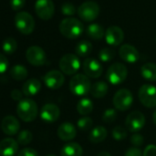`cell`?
<instances>
[{
  "label": "cell",
  "mask_w": 156,
  "mask_h": 156,
  "mask_svg": "<svg viewBox=\"0 0 156 156\" xmlns=\"http://www.w3.org/2000/svg\"><path fill=\"white\" fill-rule=\"evenodd\" d=\"M62 12L65 16H73V15L75 14L76 9L73 6V4L67 2V3L62 4Z\"/></svg>",
  "instance_id": "obj_36"
},
{
  "label": "cell",
  "mask_w": 156,
  "mask_h": 156,
  "mask_svg": "<svg viewBox=\"0 0 156 156\" xmlns=\"http://www.w3.org/2000/svg\"><path fill=\"white\" fill-rule=\"evenodd\" d=\"M87 34L92 40L99 41V40L104 38V36L106 34V31L104 30V28L101 25L94 23V24H91V25H89L87 27Z\"/></svg>",
  "instance_id": "obj_26"
},
{
  "label": "cell",
  "mask_w": 156,
  "mask_h": 156,
  "mask_svg": "<svg viewBox=\"0 0 156 156\" xmlns=\"http://www.w3.org/2000/svg\"><path fill=\"white\" fill-rule=\"evenodd\" d=\"M140 103L149 108L156 107V87L152 85H143L138 92Z\"/></svg>",
  "instance_id": "obj_8"
},
{
  "label": "cell",
  "mask_w": 156,
  "mask_h": 156,
  "mask_svg": "<svg viewBox=\"0 0 156 156\" xmlns=\"http://www.w3.org/2000/svg\"><path fill=\"white\" fill-rule=\"evenodd\" d=\"M93 108H94L93 102L88 98H82L77 103V106H76V109L78 113L83 116H87L90 114L93 111Z\"/></svg>",
  "instance_id": "obj_29"
},
{
  "label": "cell",
  "mask_w": 156,
  "mask_h": 156,
  "mask_svg": "<svg viewBox=\"0 0 156 156\" xmlns=\"http://www.w3.org/2000/svg\"><path fill=\"white\" fill-rule=\"evenodd\" d=\"M133 103V96L131 92L126 88L119 89L113 97V105L117 110H128Z\"/></svg>",
  "instance_id": "obj_7"
},
{
  "label": "cell",
  "mask_w": 156,
  "mask_h": 156,
  "mask_svg": "<svg viewBox=\"0 0 156 156\" xmlns=\"http://www.w3.org/2000/svg\"><path fill=\"white\" fill-rule=\"evenodd\" d=\"M42 80L48 88L51 90H56L62 87L64 83V75L60 71L51 70L42 77Z\"/></svg>",
  "instance_id": "obj_12"
},
{
  "label": "cell",
  "mask_w": 156,
  "mask_h": 156,
  "mask_svg": "<svg viewBox=\"0 0 156 156\" xmlns=\"http://www.w3.org/2000/svg\"><path fill=\"white\" fill-rule=\"evenodd\" d=\"M91 87L92 85L89 77L82 73L74 74L69 83L70 91L77 97H84L87 95L91 90Z\"/></svg>",
  "instance_id": "obj_2"
},
{
  "label": "cell",
  "mask_w": 156,
  "mask_h": 156,
  "mask_svg": "<svg viewBox=\"0 0 156 156\" xmlns=\"http://www.w3.org/2000/svg\"><path fill=\"white\" fill-rule=\"evenodd\" d=\"M11 98L15 100V101H21L23 98V92L20 91L19 89H14L11 91Z\"/></svg>",
  "instance_id": "obj_43"
},
{
  "label": "cell",
  "mask_w": 156,
  "mask_h": 156,
  "mask_svg": "<svg viewBox=\"0 0 156 156\" xmlns=\"http://www.w3.org/2000/svg\"><path fill=\"white\" fill-rule=\"evenodd\" d=\"M9 74L10 76L13 78L14 80L17 81H21V80H25L27 76H28V70L24 65L21 64H17L14 65L10 71H9Z\"/></svg>",
  "instance_id": "obj_27"
},
{
  "label": "cell",
  "mask_w": 156,
  "mask_h": 156,
  "mask_svg": "<svg viewBox=\"0 0 156 156\" xmlns=\"http://www.w3.org/2000/svg\"><path fill=\"white\" fill-rule=\"evenodd\" d=\"M127 75H128L127 67L121 62H115L111 64L108 69L106 77L110 84L117 86L122 84L126 80Z\"/></svg>",
  "instance_id": "obj_4"
},
{
  "label": "cell",
  "mask_w": 156,
  "mask_h": 156,
  "mask_svg": "<svg viewBox=\"0 0 156 156\" xmlns=\"http://www.w3.org/2000/svg\"><path fill=\"white\" fill-rule=\"evenodd\" d=\"M115 51L113 49H110V48H104L102 49L99 53H98V58L101 62H108L111 60L114 59L115 57Z\"/></svg>",
  "instance_id": "obj_32"
},
{
  "label": "cell",
  "mask_w": 156,
  "mask_h": 156,
  "mask_svg": "<svg viewBox=\"0 0 156 156\" xmlns=\"http://www.w3.org/2000/svg\"><path fill=\"white\" fill-rule=\"evenodd\" d=\"M38 106L36 102L30 98L22 99L17 106V114L25 122H31L38 116Z\"/></svg>",
  "instance_id": "obj_3"
},
{
  "label": "cell",
  "mask_w": 156,
  "mask_h": 156,
  "mask_svg": "<svg viewBox=\"0 0 156 156\" xmlns=\"http://www.w3.org/2000/svg\"><path fill=\"white\" fill-rule=\"evenodd\" d=\"M125 156H143V152L137 147H130L126 151Z\"/></svg>",
  "instance_id": "obj_40"
},
{
  "label": "cell",
  "mask_w": 156,
  "mask_h": 156,
  "mask_svg": "<svg viewBox=\"0 0 156 156\" xmlns=\"http://www.w3.org/2000/svg\"><path fill=\"white\" fill-rule=\"evenodd\" d=\"M130 142L135 146V147H139L141 146L144 142V138L141 134L140 133H133L130 137Z\"/></svg>",
  "instance_id": "obj_37"
},
{
  "label": "cell",
  "mask_w": 156,
  "mask_h": 156,
  "mask_svg": "<svg viewBox=\"0 0 156 156\" xmlns=\"http://www.w3.org/2000/svg\"><path fill=\"white\" fill-rule=\"evenodd\" d=\"M81 62L75 54L66 53L59 61V67L62 73L73 75L80 69Z\"/></svg>",
  "instance_id": "obj_5"
},
{
  "label": "cell",
  "mask_w": 156,
  "mask_h": 156,
  "mask_svg": "<svg viewBox=\"0 0 156 156\" xmlns=\"http://www.w3.org/2000/svg\"><path fill=\"white\" fill-rule=\"evenodd\" d=\"M9 65V62L8 58L3 53L0 52V73H5L8 70Z\"/></svg>",
  "instance_id": "obj_38"
},
{
  "label": "cell",
  "mask_w": 156,
  "mask_h": 156,
  "mask_svg": "<svg viewBox=\"0 0 156 156\" xmlns=\"http://www.w3.org/2000/svg\"><path fill=\"white\" fill-rule=\"evenodd\" d=\"M117 116H118V113H117L116 109H114V108H108L104 112L102 119L106 123H112V122H114L116 120Z\"/></svg>",
  "instance_id": "obj_35"
},
{
  "label": "cell",
  "mask_w": 156,
  "mask_h": 156,
  "mask_svg": "<svg viewBox=\"0 0 156 156\" xmlns=\"http://www.w3.org/2000/svg\"><path fill=\"white\" fill-rule=\"evenodd\" d=\"M152 120H153V123L156 125V110L153 112V114H152Z\"/></svg>",
  "instance_id": "obj_45"
},
{
  "label": "cell",
  "mask_w": 156,
  "mask_h": 156,
  "mask_svg": "<svg viewBox=\"0 0 156 156\" xmlns=\"http://www.w3.org/2000/svg\"><path fill=\"white\" fill-rule=\"evenodd\" d=\"M97 156H111V154L108 152V151H100V152H98V155Z\"/></svg>",
  "instance_id": "obj_44"
},
{
  "label": "cell",
  "mask_w": 156,
  "mask_h": 156,
  "mask_svg": "<svg viewBox=\"0 0 156 156\" xmlns=\"http://www.w3.org/2000/svg\"><path fill=\"white\" fill-rule=\"evenodd\" d=\"M19 151V143L12 138H6L0 141V155L14 156Z\"/></svg>",
  "instance_id": "obj_19"
},
{
  "label": "cell",
  "mask_w": 156,
  "mask_h": 156,
  "mask_svg": "<svg viewBox=\"0 0 156 156\" xmlns=\"http://www.w3.org/2000/svg\"><path fill=\"white\" fill-rule=\"evenodd\" d=\"M46 156H56V155H54V154H49V155H46Z\"/></svg>",
  "instance_id": "obj_46"
},
{
  "label": "cell",
  "mask_w": 156,
  "mask_h": 156,
  "mask_svg": "<svg viewBox=\"0 0 156 156\" xmlns=\"http://www.w3.org/2000/svg\"><path fill=\"white\" fill-rule=\"evenodd\" d=\"M17 156H39V153L32 148H24L20 151Z\"/></svg>",
  "instance_id": "obj_39"
},
{
  "label": "cell",
  "mask_w": 156,
  "mask_h": 156,
  "mask_svg": "<svg viewBox=\"0 0 156 156\" xmlns=\"http://www.w3.org/2000/svg\"><path fill=\"white\" fill-rule=\"evenodd\" d=\"M107 136L108 131L106 128H104L103 126H97L91 130L89 134V140L92 143H100L106 140Z\"/></svg>",
  "instance_id": "obj_23"
},
{
  "label": "cell",
  "mask_w": 156,
  "mask_h": 156,
  "mask_svg": "<svg viewBox=\"0 0 156 156\" xmlns=\"http://www.w3.org/2000/svg\"><path fill=\"white\" fill-rule=\"evenodd\" d=\"M93 126V120L89 117H84L78 119L77 121V127L79 128V129L83 131H87L90 129Z\"/></svg>",
  "instance_id": "obj_33"
},
{
  "label": "cell",
  "mask_w": 156,
  "mask_h": 156,
  "mask_svg": "<svg viewBox=\"0 0 156 156\" xmlns=\"http://www.w3.org/2000/svg\"><path fill=\"white\" fill-rule=\"evenodd\" d=\"M155 41H156V37H155Z\"/></svg>",
  "instance_id": "obj_47"
},
{
  "label": "cell",
  "mask_w": 156,
  "mask_h": 156,
  "mask_svg": "<svg viewBox=\"0 0 156 156\" xmlns=\"http://www.w3.org/2000/svg\"><path fill=\"white\" fill-rule=\"evenodd\" d=\"M1 129L5 134L12 136L19 133L20 129V124L18 119H16L14 116H7L2 120Z\"/></svg>",
  "instance_id": "obj_18"
},
{
  "label": "cell",
  "mask_w": 156,
  "mask_h": 156,
  "mask_svg": "<svg viewBox=\"0 0 156 156\" xmlns=\"http://www.w3.org/2000/svg\"><path fill=\"white\" fill-rule=\"evenodd\" d=\"M108 91V86L104 81H98L92 85L90 93L95 98H104Z\"/></svg>",
  "instance_id": "obj_25"
},
{
  "label": "cell",
  "mask_w": 156,
  "mask_h": 156,
  "mask_svg": "<svg viewBox=\"0 0 156 156\" xmlns=\"http://www.w3.org/2000/svg\"><path fill=\"white\" fill-rule=\"evenodd\" d=\"M83 148L77 142H68L61 149V156H82Z\"/></svg>",
  "instance_id": "obj_22"
},
{
  "label": "cell",
  "mask_w": 156,
  "mask_h": 156,
  "mask_svg": "<svg viewBox=\"0 0 156 156\" xmlns=\"http://www.w3.org/2000/svg\"><path fill=\"white\" fill-rule=\"evenodd\" d=\"M61 34L70 40L79 38L84 31V25L79 20L74 18H66L62 20L59 25Z\"/></svg>",
  "instance_id": "obj_1"
},
{
  "label": "cell",
  "mask_w": 156,
  "mask_h": 156,
  "mask_svg": "<svg viewBox=\"0 0 156 156\" xmlns=\"http://www.w3.org/2000/svg\"><path fill=\"white\" fill-rule=\"evenodd\" d=\"M54 4L52 0H37L35 11L38 17L43 20H49L54 14Z\"/></svg>",
  "instance_id": "obj_11"
},
{
  "label": "cell",
  "mask_w": 156,
  "mask_h": 156,
  "mask_svg": "<svg viewBox=\"0 0 156 156\" xmlns=\"http://www.w3.org/2000/svg\"><path fill=\"white\" fill-rule=\"evenodd\" d=\"M15 25L20 32L24 35H29L35 29V20L30 13L21 11L15 16Z\"/></svg>",
  "instance_id": "obj_6"
},
{
  "label": "cell",
  "mask_w": 156,
  "mask_h": 156,
  "mask_svg": "<svg viewBox=\"0 0 156 156\" xmlns=\"http://www.w3.org/2000/svg\"><path fill=\"white\" fill-rule=\"evenodd\" d=\"M41 88V82L36 78H31L24 83L22 87V92L26 97H33L37 95Z\"/></svg>",
  "instance_id": "obj_21"
},
{
  "label": "cell",
  "mask_w": 156,
  "mask_h": 156,
  "mask_svg": "<svg viewBox=\"0 0 156 156\" xmlns=\"http://www.w3.org/2000/svg\"><path fill=\"white\" fill-rule=\"evenodd\" d=\"M60 108L54 104H46L41 108V118L43 121L51 123L58 120L60 117Z\"/></svg>",
  "instance_id": "obj_17"
},
{
  "label": "cell",
  "mask_w": 156,
  "mask_h": 156,
  "mask_svg": "<svg viewBox=\"0 0 156 156\" xmlns=\"http://www.w3.org/2000/svg\"><path fill=\"white\" fill-rule=\"evenodd\" d=\"M112 136L116 140H123L127 138V130L121 126H116L112 129Z\"/></svg>",
  "instance_id": "obj_34"
},
{
  "label": "cell",
  "mask_w": 156,
  "mask_h": 156,
  "mask_svg": "<svg viewBox=\"0 0 156 156\" xmlns=\"http://www.w3.org/2000/svg\"><path fill=\"white\" fill-rule=\"evenodd\" d=\"M32 138H33L32 133L30 130L25 129V130H22L19 133L18 138H17V141L20 145H28L31 142Z\"/></svg>",
  "instance_id": "obj_31"
},
{
  "label": "cell",
  "mask_w": 156,
  "mask_h": 156,
  "mask_svg": "<svg viewBox=\"0 0 156 156\" xmlns=\"http://www.w3.org/2000/svg\"><path fill=\"white\" fill-rule=\"evenodd\" d=\"M143 156H156V146L153 144L148 145L143 151Z\"/></svg>",
  "instance_id": "obj_42"
},
{
  "label": "cell",
  "mask_w": 156,
  "mask_h": 156,
  "mask_svg": "<svg viewBox=\"0 0 156 156\" xmlns=\"http://www.w3.org/2000/svg\"><path fill=\"white\" fill-rule=\"evenodd\" d=\"M93 51V45L88 41H82L75 46V53L80 57L88 56Z\"/></svg>",
  "instance_id": "obj_28"
},
{
  "label": "cell",
  "mask_w": 156,
  "mask_h": 156,
  "mask_svg": "<svg viewBox=\"0 0 156 156\" xmlns=\"http://www.w3.org/2000/svg\"><path fill=\"white\" fill-rule=\"evenodd\" d=\"M26 4V0H10V6L14 10L21 9Z\"/></svg>",
  "instance_id": "obj_41"
},
{
  "label": "cell",
  "mask_w": 156,
  "mask_h": 156,
  "mask_svg": "<svg viewBox=\"0 0 156 156\" xmlns=\"http://www.w3.org/2000/svg\"><path fill=\"white\" fill-rule=\"evenodd\" d=\"M83 71L87 77L98 78L103 73V67L98 60L87 58L83 62Z\"/></svg>",
  "instance_id": "obj_14"
},
{
  "label": "cell",
  "mask_w": 156,
  "mask_h": 156,
  "mask_svg": "<svg viewBox=\"0 0 156 156\" xmlns=\"http://www.w3.org/2000/svg\"><path fill=\"white\" fill-rule=\"evenodd\" d=\"M100 12L99 6L97 2L94 1H87L84 2L77 9V13L80 19L84 21H93L95 20Z\"/></svg>",
  "instance_id": "obj_9"
},
{
  "label": "cell",
  "mask_w": 156,
  "mask_h": 156,
  "mask_svg": "<svg viewBox=\"0 0 156 156\" xmlns=\"http://www.w3.org/2000/svg\"><path fill=\"white\" fill-rule=\"evenodd\" d=\"M57 135L62 140H72L76 136V129L73 124L70 122H64L59 126L57 129Z\"/></svg>",
  "instance_id": "obj_20"
},
{
  "label": "cell",
  "mask_w": 156,
  "mask_h": 156,
  "mask_svg": "<svg viewBox=\"0 0 156 156\" xmlns=\"http://www.w3.org/2000/svg\"><path fill=\"white\" fill-rule=\"evenodd\" d=\"M145 125V117L140 111H133L129 113L125 120L126 129L132 132L137 133L139 132Z\"/></svg>",
  "instance_id": "obj_10"
},
{
  "label": "cell",
  "mask_w": 156,
  "mask_h": 156,
  "mask_svg": "<svg viewBox=\"0 0 156 156\" xmlns=\"http://www.w3.org/2000/svg\"><path fill=\"white\" fill-rule=\"evenodd\" d=\"M119 54L124 62L129 63H134L140 59V53L138 50L130 44L122 45L119 48Z\"/></svg>",
  "instance_id": "obj_16"
},
{
  "label": "cell",
  "mask_w": 156,
  "mask_h": 156,
  "mask_svg": "<svg viewBox=\"0 0 156 156\" xmlns=\"http://www.w3.org/2000/svg\"><path fill=\"white\" fill-rule=\"evenodd\" d=\"M140 73L144 79L153 82L156 81V63L147 62L140 68Z\"/></svg>",
  "instance_id": "obj_24"
},
{
  "label": "cell",
  "mask_w": 156,
  "mask_h": 156,
  "mask_svg": "<svg viewBox=\"0 0 156 156\" xmlns=\"http://www.w3.org/2000/svg\"><path fill=\"white\" fill-rule=\"evenodd\" d=\"M2 49L7 54L14 53L18 49V43L13 38H7L2 44Z\"/></svg>",
  "instance_id": "obj_30"
},
{
  "label": "cell",
  "mask_w": 156,
  "mask_h": 156,
  "mask_svg": "<svg viewBox=\"0 0 156 156\" xmlns=\"http://www.w3.org/2000/svg\"><path fill=\"white\" fill-rule=\"evenodd\" d=\"M28 62L34 66H41L46 62V53L42 48L39 46H30L26 51Z\"/></svg>",
  "instance_id": "obj_13"
},
{
  "label": "cell",
  "mask_w": 156,
  "mask_h": 156,
  "mask_svg": "<svg viewBox=\"0 0 156 156\" xmlns=\"http://www.w3.org/2000/svg\"><path fill=\"white\" fill-rule=\"evenodd\" d=\"M105 39L108 44L111 46H119L124 40V32L118 26H111L106 30Z\"/></svg>",
  "instance_id": "obj_15"
}]
</instances>
